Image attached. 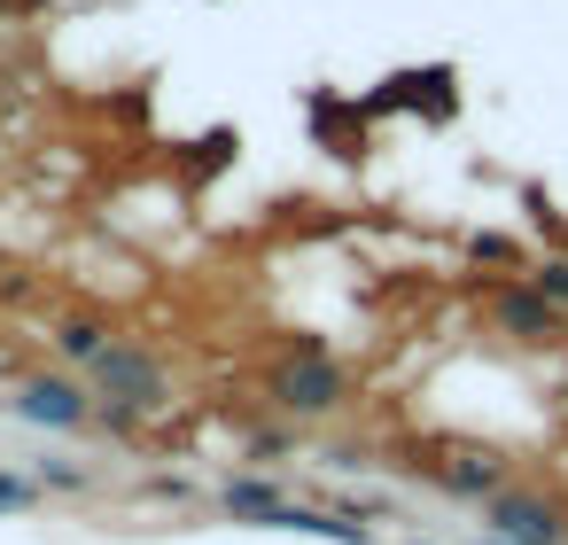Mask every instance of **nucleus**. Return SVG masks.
Listing matches in <instances>:
<instances>
[{"mask_svg": "<svg viewBox=\"0 0 568 545\" xmlns=\"http://www.w3.org/2000/svg\"><path fill=\"white\" fill-rule=\"evenodd\" d=\"M94 382H102L118 405H133V413L164 405V366H156L149 351H125V343H110V351L94 359Z\"/></svg>", "mask_w": 568, "mask_h": 545, "instance_id": "nucleus-2", "label": "nucleus"}, {"mask_svg": "<svg viewBox=\"0 0 568 545\" xmlns=\"http://www.w3.org/2000/svg\"><path fill=\"white\" fill-rule=\"evenodd\" d=\"M32 498H40V491H32L24 475H9V467H0V514H24Z\"/></svg>", "mask_w": 568, "mask_h": 545, "instance_id": "nucleus-8", "label": "nucleus"}, {"mask_svg": "<svg viewBox=\"0 0 568 545\" xmlns=\"http://www.w3.org/2000/svg\"><path fill=\"white\" fill-rule=\"evenodd\" d=\"M273 397H281L288 413H327V405H343V366L320 359V351H304L296 366L273 374Z\"/></svg>", "mask_w": 568, "mask_h": 545, "instance_id": "nucleus-3", "label": "nucleus"}, {"mask_svg": "<svg viewBox=\"0 0 568 545\" xmlns=\"http://www.w3.org/2000/svg\"><path fill=\"white\" fill-rule=\"evenodd\" d=\"M483 522L498 529V545H560V537H568V514H560L552 498H537V491H498V498H483Z\"/></svg>", "mask_w": 568, "mask_h": 545, "instance_id": "nucleus-1", "label": "nucleus"}, {"mask_svg": "<svg viewBox=\"0 0 568 545\" xmlns=\"http://www.w3.org/2000/svg\"><path fill=\"white\" fill-rule=\"evenodd\" d=\"M498 327L514 335V343H560V304L529 281V289H506L498 296Z\"/></svg>", "mask_w": 568, "mask_h": 545, "instance_id": "nucleus-4", "label": "nucleus"}, {"mask_svg": "<svg viewBox=\"0 0 568 545\" xmlns=\"http://www.w3.org/2000/svg\"><path fill=\"white\" fill-rule=\"evenodd\" d=\"M537 289H545L552 304H568V258H552V265H537Z\"/></svg>", "mask_w": 568, "mask_h": 545, "instance_id": "nucleus-9", "label": "nucleus"}, {"mask_svg": "<svg viewBox=\"0 0 568 545\" xmlns=\"http://www.w3.org/2000/svg\"><path fill=\"white\" fill-rule=\"evenodd\" d=\"M17 413L24 421H40V428H79L94 405L79 397V382H63V374H48V382H24V397H17Z\"/></svg>", "mask_w": 568, "mask_h": 545, "instance_id": "nucleus-5", "label": "nucleus"}, {"mask_svg": "<svg viewBox=\"0 0 568 545\" xmlns=\"http://www.w3.org/2000/svg\"><path fill=\"white\" fill-rule=\"evenodd\" d=\"M63 351H71V359H102V351H110V335H102L94 320H71V327H63Z\"/></svg>", "mask_w": 568, "mask_h": 545, "instance_id": "nucleus-7", "label": "nucleus"}, {"mask_svg": "<svg viewBox=\"0 0 568 545\" xmlns=\"http://www.w3.org/2000/svg\"><path fill=\"white\" fill-rule=\"evenodd\" d=\"M436 483H444V491H459V498H498L506 460H498V452H452V460L436 467Z\"/></svg>", "mask_w": 568, "mask_h": 545, "instance_id": "nucleus-6", "label": "nucleus"}]
</instances>
